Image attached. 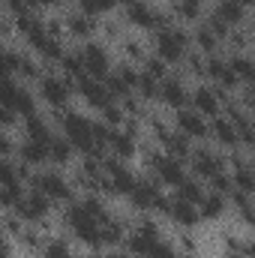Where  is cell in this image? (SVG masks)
Returning a JSON list of instances; mask_svg holds the SVG:
<instances>
[{
    "mask_svg": "<svg viewBox=\"0 0 255 258\" xmlns=\"http://www.w3.org/2000/svg\"><path fill=\"white\" fill-rule=\"evenodd\" d=\"M21 228H24V222H21L18 216H6V219H3V228H0V231H3L6 237H9V234H15V237H18V234H21Z\"/></svg>",
    "mask_w": 255,
    "mask_h": 258,
    "instance_id": "7dc6e473",
    "label": "cell"
},
{
    "mask_svg": "<svg viewBox=\"0 0 255 258\" xmlns=\"http://www.w3.org/2000/svg\"><path fill=\"white\" fill-rule=\"evenodd\" d=\"M0 258H12V243L3 231H0Z\"/></svg>",
    "mask_w": 255,
    "mask_h": 258,
    "instance_id": "f5cc1de1",
    "label": "cell"
},
{
    "mask_svg": "<svg viewBox=\"0 0 255 258\" xmlns=\"http://www.w3.org/2000/svg\"><path fill=\"white\" fill-rule=\"evenodd\" d=\"M174 129H177L180 135H186L189 141H204V138L210 135V120L186 105V108L174 111Z\"/></svg>",
    "mask_w": 255,
    "mask_h": 258,
    "instance_id": "8fae6325",
    "label": "cell"
},
{
    "mask_svg": "<svg viewBox=\"0 0 255 258\" xmlns=\"http://www.w3.org/2000/svg\"><path fill=\"white\" fill-rule=\"evenodd\" d=\"M225 210H228V198L219 195V192H213V189H207L204 198L198 201V216H201V219H219Z\"/></svg>",
    "mask_w": 255,
    "mask_h": 258,
    "instance_id": "7402d4cb",
    "label": "cell"
},
{
    "mask_svg": "<svg viewBox=\"0 0 255 258\" xmlns=\"http://www.w3.org/2000/svg\"><path fill=\"white\" fill-rule=\"evenodd\" d=\"M33 6L36 9H57V6H63V0H33Z\"/></svg>",
    "mask_w": 255,
    "mask_h": 258,
    "instance_id": "db71d44e",
    "label": "cell"
},
{
    "mask_svg": "<svg viewBox=\"0 0 255 258\" xmlns=\"http://www.w3.org/2000/svg\"><path fill=\"white\" fill-rule=\"evenodd\" d=\"M228 99H231V96H228L225 90L213 87V84H198L195 90H189V105L198 114H204V117L222 114V105H225Z\"/></svg>",
    "mask_w": 255,
    "mask_h": 258,
    "instance_id": "9c48e42d",
    "label": "cell"
},
{
    "mask_svg": "<svg viewBox=\"0 0 255 258\" xmlns=\"http://www.w3.org/2000/svg\"><path fill=\"white\" fill-rule=\"evenodd\" d=\"M39 96L45 105H51L54 111H66L69 105V96H72V81L66 75H57V72H45L39 78Z\"/></svg>",
    "mask_w": 255,
    "mask_h": 258,
    "instance_id": "52a82bcc",
    "label": "cell"
},
{
    "mask_svg": "<svg viewBox=\"0 0 255 258\" xmlns=\"http://www.w3.org/2000/svg\"><path fill=\"white\" fill-rule=\"evenodd\" d=\"M144 258H174V249L159 237V240H153L150 246H147V252H144Z\"/></svg>",
    "mask_w": 255,
    "mask_h": 258,
    "instance_id": "bcb514c9",
    "label": "cell"
},
{
    "mask_svg": "<svg viewBox=\"0 0 255 258\" xmlns=\"http://www.w3.org/2000/svg\"><path fill=\"white\" fill-rule=\"evenodd\" d=\"M141 63H144V75H150V78H156V81H162V78L168 75V66L162 63V60H159L156 54H150V57H144Z\"/></svg>",
    "mask_w": 255,
    "mask_h": 258,
    "instance_id": "60d3db41",
    "label": "cell"
},
{
    "mask_svg": "<svg viewBox=\"0 0 255 258\" xmlns=\"http://www.w3.org/2000/svg\"><path fill=\"white\" fill-rule=\"evenodd\" d=\"M120 33H123V21H120V18H114V21H105V36H108V39H117Z\"/></svg>",
    "mask_w": 255,
    "mask_h": 258,
    "instance_id": "681fc988",
    "label": "cell"
},
{
    "mask_svg": "<svg viewBox=\"0 0 255 258\" xmlns=\"http://www.w3.org/2000/svg\"><path fill=\"white\" fill-rule=\"evenodd\" d=\"M6 9L12 12V18H24V15H33L36 12L33 0H6Z\"/></svg>",
    "mask_w": 255,
    "mask_h": 258,
    "instance_id": "ee69618b",
    "label": "cell"
},
{
    "mask_svg": "<svg viewBox=\"0 0 255 258\" xmlns=\"http://www.w3.org/2000/svg\"><path fill=\"white\" fill-rule=\"evenodd\" d=\"M189 42L192 39H189V33H186L183 27L168 24V27L153 30V51H156V57H159L165 66L183 63V57L189 54Z\"/></svg>",
    "mask_w": 255,
    "mask_h": 258,
    "instance_id": "6da1fadb",
    "label": "cell"
},
{
    "mask_svg": "<svg viewBox=\"0 0 255 258\" xmlns=\"http://www.w3.org/2000/svg\"><path fill=\"white\" fill-rule=\"evenodd\" d=\"M12 147H15V144H12V138L0 129V156H9V153H12Z\"/></svg>",
    "mask_w": 255,
    "mask_h": 258,
    "instance_id": "816d5d0a",
    "label": "cell"
},
{
    "mask_svg": "<svg viewBox=\"0 0 255 258\" xmlns=\"http://www.w3.org/2000/svg\"><path fill=\"white\" fill-rule=\"evenodd\" d=\"M114 6H117V0H75V9L90 15V18H96L102 12H111Z\"/></svg>",
    "mask_w": 255,
    "mask_h": 258,
    "instance_id": "836d02e7",
    "label": "cell"
},
{
    "mask_svg": "<svg viewBox=\"0 0 255 258\" xmlns=\"http://www.w3.org/2000/svg\"><path fill=\"white\" fill-rule=\"evenodd\" d=\"M165 216L171 219V222H177L180 228H195L198 222H201V216H198V207L189 204V201H183V198H168V204H165Z\"/></svg>",
    "mask_w": 255,
    "mask_h": 258,
    "instance_id": "2e32d148",
    "label": "cell"
},
{
    "mask_svg": "<svg viewBox=\"0 0 255 258\" xmlns=\"http://www.w3.org/2000/svg\"><path fill=\"white\" fill-rule=\"evenodd\" d=\"M120 48H123V57H126L129 63H141V60L147 57V51H144V42H138L135 36H126V39L120 42Z\"/></svg>",
    "mask_w": 255,
    "mask_h": 258,
    "instance_id": "74e56055",
    "label": "cell"
},
{
    "mask_svg": "<svg viewBox=\"0 0 255 258\" xmlns=\"http://www.w3.org/2000/svg\"><path fill=\"white\" fill-rule=\"evenodd\" d=\"M225 60H228L231 75H234L240 84H252L255 81V63H252V57H249V51H228Z\"/></svg>",
    "mask_w": 255,
    "mask_h": 258,
    "instance_id": "ffe728a7",
    "label": "cell"
},
{
    "mask_svg": "<svg viewBox=\"0 0 255 258\" xmlns=\"http://www.w3.org/2000/svg\"><path fill=\"white\" fill-rule=\"evenodd\" d=\"M18 162H24V165H45L48 162V147L42 144V141H21L18 144Z\"/></svg>",
    "mask_w": 255,
    "mask_h": 258,
    "instance_id": "603a6c76",
    "label": "cell"
},
{
    "mask_svg": "<svg viewBox=\"0 0 255 258\" xmlns=\"http://www.w3.org/2000/svg\"><path fill=\"white\" fill-rule=\"evenodd\" d=\"M18 57H21L18 51H6V48H0V81L18 75Z\"/></svg>",
    "mask_w": 255,
    "mask_h": 258,
    "instance_id": "8d00e7d4",
    "label": "cell"
},
{
    "mask_svg": "<svg viewBox=\"0 0 255 258\" xmlns=\"http://www.w3.org/2000/svg\"><path fill=\"white\" fill-rule=\"evenodd\" d=\"M72 90H78V96H81L87 105H93V108H102V105L111 102V93L105 90V84H102L99 78H90V75L75 78V81H72Z\"/></svg>",
    "mask_w": 255,
    "mask_h": 258,
    "instance_id": "9a60e30c",
    "label": "cell"
},
{
    "mask_svg": "<svg viewBox=\"0 0 255 258\" xmlns=\"http://www.w3.org/2000/svg\"><path fill=\"white\" fill-rule=\"evenodd\" d=\"M138 150V138H132L123 129H111L108 141H105V153H111L114 159H132Z\"/></svg>",
    "mask_w": 255,
    "mask_h": 258,
    "instance_id": "d6986e66",
    "label": "cell"
},
{
    "mask_svg": "<svg viewBox=\"0 0 255 258\" xmlns=\"http://www.w3.org/2000/svg\"><path fill=\"white\" fill-rule=\"evenodd\" d=\"M15 240H18L27 252H39V249L45 246V237L39 234V225H33V228H27V225H24V228H21V234H18Z\"/></svg>",
    "mask_w": 255,
    "mask_h": 258,
    "instance_id": "d6a6232c",
    "label": "cell"
},
{
    "mask_svg": "<svg viewBox=\"0 0 255 258\" xmlns=\"http://www.w3.org/2000/svg\"><path fill=\"white\" fill-rule=\"evenodd\" d=\"M189 39L195 42L198 54H204V57H210V54H219V48H222V42L213 36V30H210L204 21H198V27H195V33H192Z\"/></svg>",
    "mask_w": 255,
    "mask_h": 258,
    "instance_id": "cb8c5ba5",
    "label": "cell"
},
{
    "mask_svg": "<svg viewBox=\"0 0 255 258\" xmlns=\"http://www.w3.org/2000/svg\"><path fill=\"white\" fill-rule=\"evenodd\" d=\"M228 201H231V207L237 210V216L243 219V225H249V222H252V195L240 192V189H231V192H228Z\"/></svg>",
    "mask_w": 255,
    "mask_h": 258,
    "instance_id": "f546056e",
    "label": "cell"
},
{
    "mask_svg": "<svg viewBox=\"0 0 255 258\" xmlns=\"http://www.w3.org/2000/svg\"><path fill=\"white\" fill-rule=\"evenodd\" d=\"M225 45H228L231 51H249V45H252V33H249L246 27H234V30L228 33Z\"/></svg>",
    "mask_w": 255,
    "mask_h": 258,
    "instance_id": "e575fe53",
    "label": "cell"
},
{
    "mask_svg": "<svg viewBox=\"0 0 255 258\" xmlns=\"http://www.w3.org/2000/svg\"><path fill=\"white\" fill-rule=\"evenodd\" d=\"M147 165H150V174L159 186H180L186 180V168L180 159L168 156V153H159V150H147Z\"/></svg>",
    "mask_w": 255,
    "mask_h": 258,
    "instance_id": "3957f363",
    "label": "cell"
},
{
    "mask_svg": "<svg viewBox=\"0 0 255 258\" xmlns=\"http://www.w3.org/2000/svg\"><path fill=\"white\" fill-rule=\"evenodd\" d=\"M210 138H213L219 147L240 150V135H237V129H234V123H231L228 117H222V114L210 117Z\"/></svg>",
    "mask_w": 255,
    "mask_h": 258,
    "instance_id": "ac0fdd59",
    "label": "cell"
},
{
    "mask_svg": "<svg viewBox=\"0 0 255 258\" xmlns=\"http://www.w3.org/2000/svg\"><path fill=\"white\" fill-rule=\"evenodd\" d=\"M90 258H108V255H90Z\"/></svg>",
    "mask_w": 255,
    "mask_h": 258,
    "instance_id": "680465c9",
    "label": "cell"
},
{
    "mask_svg": "<svg viewBox=\"0 0 255 258\" xmlns=\"http://www.w3.org/2000/svg\"><path fill=\"white\" fill-rule=\"evenodd\" d=\"M123 237H126V222H120V219L111 216L108 222L99 225V240H102V246H120Z\"/></svg>",
    "mask_w": 255,
    "mask_h": 258,
    "instance_id": "83f0119b",
    "label": "cell"
},
{
    "mask_svg": "<svg viewBox=\"0 0 255 258\" xmlns=\"http://www.w3.org/2000/svg\"><path fill=\"white\" fill-rule=\"evenodd\" d=\"M117 3H123V6H129V3H135V0H117Z\"/></svg>",
    "mask_w": 255,
    "mask_h": 258,
    "instance_id": "6f0895ef",
    "label": "cell"
},
{
    "mask_svg": "<svg viewBox=\"0 0 255 258\" xmlns=\"http://www.w3.org/2000/svg\"><path fill=\"white\" fill-rule=\"evenodd\" d=\"M204 192H207V189H204V183H201L198 177H186V180L177 186V198L189 201V204H195V207H198V201L204 198Z\"/></svg>",
    "mask_w": 255,
    "mask_h": 258,
    "instance_id": "4dcf8cb0",
    "label": "cell"
},
{
    "mask_svg": "<svg viewBox=\"0 0 255 258\" xmlns=\"http://www.w3.org/2000/svg\"><path fill=\"white\" fill-rule=\"evenodd\" d=\"M63 27L72 33V36H78V39H90L93 33H96V21L90 18V15H84V12H69L63 21Z\"/></svg>",
    "mask_w": 255,
    "mask_h": 258,
    "instance_id": "d4e9b609",
    "label": "cell"
},
{
    "mask_svg": "<svg viewBox=\"0 0 255 258\" xmlns=\"http://www.w3.org/2000/svg\"><path fill=\"white\" fill-rule=\"evenodd\" d=\"M48 210H51V201L39 192V189L24 192V195H21V201L15 204V216H18L21 222H36V225H39V222H45Z\"/></svg>",
    "mask_w": 255,
    "mask_h": 258,
    "instance_id": "7c38bea8",
    "label": "cell"
},
{
    "mask_svg": "<svg viewBox=\"0 0 255 258\" xmlns=\"http://www.w3.org/2000/svg\"><path fill=\"white\" fill-rule=\"evenodd\" d=\"M126 198L135 210H156L159 207V198H162V186L153 177H138L135 186L126 192Z\"/></svg>",
    "mask_w": 255,
    "mask_h": 258,
    "instance_id": "4fadbf2b",
    "label": "cell"
},
{
    "mask_svg": "<svg viewBox=\"0 0 255 258\" xmlns=\"http://www.w3.org/2000/svg\"><path fill=\"white\" fill-rule=\"evenodd\" d=\"M135 93H138L141 102H156V99H159V81L141 72V75H138V84H135Z\"/></svg>",
    "mask_w": 255,
    "mask_h": 258,
    "instance_id": "1f68e13d",
    "label": "cell"
},
{
    "mask_svg": "<svg viewBox=\"0 0 255 258\" xmlns=\"http://www.w3.org/2000/svg\"><path fill=\"white\" fill-rule=\"evenodd\" d=\"M189 165H192V174H195L201 183H207L210 177L228 171V156L219 153V150H213V147H192Z\"/></svg>",
    "mask_w": 255,
    "mask_h": 258,
    "instance_id": "8992f818",
    "label": "cell"
},
{
    "mask_svg": "<svg viewBox=\"0 0 255 258\" xmlns=\"http://www.w3.org/2000/svg\"><path fill=\"white\" fill-rule=\"evenodd\" d=\"M21 195H24V189H21V186H0V207L15 210V204L21 201Z\"/></svg>",
    "mask_w": 255,
    "mask_h": 258,
    "instance_id": "b9f144b4",
    "label": "cell"
},
{
    "mask_svg": "<svg viewBox=\"0 0 255 258\" xmlns=\"http://www.w3.org/2000/svg\"><path fill=\"white\" fill-rule=\"evenodd\" d=\"M159 102L168 105L171 111H180V108L189 105V87L183 84L180 75H171V72H168V75L159 81Z\"/></svg>",
    "mask_w": 255,
    "mask_h": 258,
    "instance_id": "5bb4252c",
    "label": "cell"
},
{
    "mask_svg": "<svg viewBox=\"0 0 255 258\" xmlns=\"http://www.w3.org/2000/svg\"><path fill=\"white\" fill-rule=\"evenodd\" d=\"M99 111H102V123H105V126H111V129H120V126H123V120H126L123 108H120L114 99H111L108 105H102Z\"/></svg>",
    "mask_w": 255,
    "mask_h": 258,
    "instance_id": "d590c367",
    "label": "cell"
},
{
    "mask_svg": "<svg viewBox=\"0 0 255 258\" xmlns=\"http://www.w3.org/2000/svg\"><path fill=\"white\" fill-rule=\"evenodd\" d=\"M183 66H186V75H192V78H204V54L189 51V54L183 57Z\"/></svg>",
    "mask_w": 255,
    "mask_h": 258,
    "instance_id": "7bdbcfd3",
    "label": "cell"
},
{
    "mask_svg": "<svg viewBox=\"0 0 255 258\" xmlns=\"http://www.w3.org/2000/svg\"><path fill=\"white\" fill-rule=\"evenodd\" d=\"M171 18L177 21H201L204 18V0H174L171 3Z\"/></svg>",
    "mask_w": 255,
    "mask_h": 258,
    "instance_id": "484cf974",
    "label": "cell"
},
{
    "mask_svg": "<svg viewBox=\"0 0 255 258\" xmlns=\"http://www.w3.org/2000/svg\"><path fill=\"white\" fill-rule=\"evenodd\" d=\"M42 258H75V255H72V249L66 246L63 240L57 237V240H45V246H42Z\"/></svg>",
    "mask_w": 255,
    "mask_h": 258,
    "instance_id": "ab89813d",
    "label": "cell"
},
{
    "mask_svg": "<svg viewBox=\"0 0 255 258\" xmlns=\"http://www.w3.org/2000/svg\"><path fill=\"white\" fill-rule=\"evenodd\" d=\"M18 78H3L0 81V105H6V108H12L15 114H36V99H33V93L27 90V87H21V84H15Z\"/></svg>",
    "mask_w": 255,
    "mask_h": 258,
    "instance_id": "ba28073f",
    "label": "cell"
},
{
    "mask_svg": "<svg viewBox=\"0 0 255 258\" xmlns=\"http://www.w3.org/2000/svg\"><path fill=\"white\" fill-rule=\"evenodd\" d=\"M213 18H219L225 27H243L246 21H249V9H243L240 3H234V0H216L213 3V12H210Z\"/></svg>",
    "mask_w": 255,
    "mask_h": 258,
    "instance_id": "e0dca14e",
    "label": "cell"
},
{
    "mask_svg": "<svg viewBox=\"0 0 255 258\" xmlns=\"http://www.w3.org/2000/svg\"><path fill=\"white\" fill-rule=\"evenodd\" d=\"M159 144H162V153H168V156H174V159H180V162H186L189 153H192V141L186 135H180L177 129H171Z\"/></svg>",
    "mask_w": 255,
    "mask_h": 258,
    "instance_id": "44dd1931",
    "label": "cell"
},
{
    "mask_svg": "<svg viewBox=\"0 0 255 258\" xmlns=\"http://www.w3.org/2000/svg\"><path fill=\"white\" fill-rule=\"evenodd\" d=\"M123 24H132L138 30H159V27L171 24V15L159 12L147 0H135V3H129L126 9H123Z\"/></svg>",
    "mask_w": 255,
    "mask_h": 258,
    "instance_id": "5b68a950",
    "label": "cell"
},
{
    "mask_svg": "<svg viewBox=\"0 0 255 258\" xmlns=\"http://www.w3.org/2000/svg\"><path fill=\"white\" fill-rule=\"evenodd\" d=\"M24 132H27L30 141H42V144L54 135L51 126H48V120H45L42 114H27V117H24Z\"/></svg>",
    "mask_w": 255,
    "mask_h": 258,
    "instance_id": "f1b7e54d",
    "label": "cell"
},
{
    "mask_svg": "<svg viewBox=\"0 0 255 258\" xmlns=\"http://www.w3.org/2000/svg\"><path fill=\"white\" fill-rule=\"evenodd\" d=\"M30 183L48 201H60V204H72L75 201V186L60 171H36V174H30Z\"/></svg>",
    "mask_w": 255,
    "mask_h": 258,
    "instance_id": "277c9868",
    "label": "cell"
},
{
    "mask_svg": "<svg viewBox=\"0 0 255 258\" xmlns=\"http://www.w3.org/2000/svg\"><path fill=\"white\" fill-rule=\"evenodd\" d=\"M45 147H48V162H54V165H66L72 159V153H75V147L66 141L63 135H51L45 141Z\"/></svg>",
    "mask_w": 255,
    "mask_h": 258,
    "instance_id": "4316f807",
    "label": "cell"
},
{
    "mask_svg": "<svg viewBox=\"0 0 255 258\" xmlns=\"http://www.w3.org/2000/svg\"><path fill=\"white\" fill-rule=\"evenodd\" d=\"M234 3H240V6H243V9H249V6H252L255 0H234Z\"/></svg>",
    "mask_w": 255,
    "mask_h": 258,
    "instance_id": "11a10c76",
    "label": "cell"
},
{
    "mask_svg": "<svg viewBox=\"0 0 255 258\" xmlns=\"http://www.w3.org/2000/svg\"><path fill=\"white\" fill-rule=\"evenodd\" d=\"M132 231L141 234V237H147V240H159V222L150 219V216H141V219L132 225Z\"/></svg>",
    "mask_w": 255,
    "mask_h": 258,
    "instance_id": "f35d334b",
    "label": "cell"
},
{
    "mask_svg": "<svg viewBox=\"0 0 255 258\" xmlns=\"http://www.w3.org/2000/svg\"><path fill=\"white\" fill-rule=\"evenodd\" d=\"M108 258H135V255H129V252H114V255H108Z\"/></svg>",
    "mask_w": 255,
    "mask_h": 258,
    "instance_id": "9f6ffc18",
    "label": "cell"
},
{
    "mask_svg": "<svg viewBox=\"0 0 255 258\" xmlns=\"http://www.w3.org/2000/svg\"><path fill=\"white\" fill-rule=\"evenodd\" d=\"M63 225H66V231H69L78 243H84V246H90V249H102V240H99V222H96L93 216H87L84 207H81L78 201L66 204Z\"/></svg>",
    "mask_w": 255,
    "mask_h": 258,
    "instance_id": "7a4b0ae2",
    "label": "cell"
},
{
    "mask_svg": "<svg viewBox=\"0 0 255 258\" xmlns=\"http://www.w3.org/2000/svg\"><path fill=\"white\" fill-rule=\"evenodd\" d=\"M15 78H39V63H36L33 57L21 54V57H18V75H15Z\"/></svg>",
    "mask_w": 255,
    "mask_h": 258,
    "instance_id": "f6af8a7d",
    "label": "cell"
},
{
    "mask_svg": "<svg viewBox=\"0 0 255 258\" xmlns=\"http://www.w3.org/2000/svg\"><path fill=\"white\" fill-rule=\"evenodd\" d=\"M78 57H81V66H84V75H90V78H105L108 72H111V54H108V48L105 45H99V42H87L81 51H78Z\"/></svg>",
    "mask_w": 255,
    "mask_h": 258,
    "instance_id": "30bf717a",
    "label": "cell"
},
{
    "mask_svg": "<svg viewBox=\"0 0 255 258\" xmlns=\"http://www.w3.org/2000/svg\"><path fill=\"white\" fill-rule=\"evenodd\" d=\"M15 111L12 108H6V105H0V129H9V126H15Z\"/></svg>",
    "mask_w": 255,
    "mask_h": 258,
    "instance_id": "c3c4849f",
    "label": "cell"
},
{
    "mask_svg": "<svg viewBox=\"0 0 255 258\" xmlns=\"http://www.w3.org/2000/svg\"><path fill=\"white\" fill-rule=\"evenodd\" d=\"M180 246H183V252H186V255L198 249V243H195V237H192V234L186 231V228H180Z\"/></svg>",
    "mask_w": 255,
    "mask_h": 258,
    "instance_id": "f907efd6",
    "label": "cell"
}]
</instances>
